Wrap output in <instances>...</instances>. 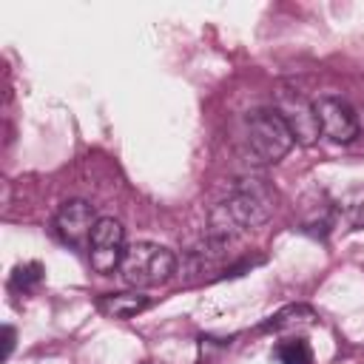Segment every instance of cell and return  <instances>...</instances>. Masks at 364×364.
<instances>
[{"instance_id":"obj_10","label":"cell","mask_w":364,"mask_h":364,"mask_svg":"<svg viewBox=\"0 0 364 364\" xmlns=\"http://www.w3.org/2000/svg\"><path fill=\"white\" fill-rule=\"evenodd\" d=\"M43 276H46V270H43L40 262H23V264H17L11 270L9 287L14 293H31V290H37L43 284Z\"/></svg>"},{"instance_id":"obj_7","label":"cell","mask_w":364,"mask_h":364,"mask_svg":"<svg viewBox=\"0 0 364 364\" xmlns=\"http://www.w3.org/2000/svg\"><path fill=\"white\" fill-rule=\"evenodd\" d=\"M97 225L94 208L85 199H68L60 205L57 216H54V230L65 245H85L91 239V230Z\"/></svg>"},{"instance_id":"obj_3","label":"cell","mask_w":364,"mask_h":364,"mask_svg":"<svg viewBox=\"0 0 364 364\" xmlns=\"http://www.w3.org/2000/svg\"><path fill=\"white\" fill-rule=\"evenodd\" d=\"M176 273V256L173 250L156 245V242H134L125 250V259L119 264V276L128 287H156L165 284Z\"/></svg>"},{"instance_id":"obj_2","label":"cell","mask_w":364,"mask_h":364,"mask_svg":"<svg viewBox=\"0 0 364 364\" xmlns=\"http://www.w3.org/2000/svg\"><path fill=\"white\" fill-rule=\"evenodd\" d=\"M245 139H247V154L253 156V162L262 165L284 159L296 142L290 128L273 108H256L245 117Z\"/></svg>"},{"instance_id":"obj_6","label":"cell","mask_w":364,"mask_h":364,"mask_svg":"<svg viewBox=\"0 0 364 364\" xmlns=\"http://www.w3.org/2000/svg\"><path fill=\"white\" fill-rule=\"evenodd\" d=\"M316 108V119L321 128V136H327L330 142H353L358 136V119L355 111L341 100V97H318L313 102Z\"/></svg>"},{"instance_id":"obj_13","label":"cell","mask_w":364,"mask_h":364,"mask_svg":"<svg viewBox=\"0 0 364 364\" xmlns=\"http://www.w3.org/2000/svg\"><path fill=\"white\" fill-rule=\"evenodd\" d=\"M14 336H17L14 327L6 324V327H3V361H6V358L11 355V350H14Z\"/></svg>"},{"instance_id":"obj_12","label":"cell","mask_w":364,"mask_h":364,"mask_svg":"<svg viewBox=\"0 0 364 364\" xmlns=\"http://www.w3.org/2000/svg\"><path fill=\"white\" fill-rule=\"evenodd\" d=\"M347 213H350V222L355 225V228H361L364 225V188L347 202Z\"/></svg>"},{"instance_id":"obj_5","label":"cell","mask_w":364,"mask_h":364,"mask_svg":"<svg viewBox=\"0 0 364 364\" xmlns=\"http://www.w3.org/2000/svg\"><path fill=\"white\" fill-rule=\"evenodd\" d=\"M273 111L284 119V125L290 128V134H293L296 142L313 145L318 139L321 128H318V119H316V108L301 94H296V91H279L276 94V102H273Z\"/></svg>"},{"instance_id":"obj_1","label":"cell","mask_w":364,"mask_h":364,"mask_svg":"<svg viewBox=\"0 0 364 364\" xmlns=\"http://www.w3.org/2000/svg\"><path fill=\"white\" fill-rule=\"evenodd\" d=\"M276 210V193L264 179H242L236 191L208 213V230L219 245H228L239 233L264 225Z\"/></svg>"},{"instance_id":"obj_14","label":"cell","mask_w":364,"mask_h":364,"mask_svg":"<svg viewBox=\"0 0 364 364\" xmlns=\"http://www.w3.org/2000/svg\"><path fill=\"white\" fill-rule=\"evenodd\" d=\"M142 364H156V361H142Z\"/></svg>"},{"instance_id":"obj_11","label":"cell","mask_w":364,"mask_h":364,"mask_svg":"<svg viewBox=\"0 0 364 364\" xmlns=\"http://www.w3.org/2000/svg\"><path fill=\"white\" fill-rule=\"evenodd\" d=\"M279 364H313V347L304 338H287L276 347Z\"/></svg>"},{"instance_id":"obj_4","label":"cell","mask_w":364,"mask_h":364,"mask_svg":"<svg viewBox=\"0 0 364 364\" xmlns=\"http://www.w3.org/2000/svg\"><path fill=\"white\" fill-rule=\"evenodd\" d=\"M125 228L111 219V216H102L97 219L94 230H91V239H88V262L97 273L108 276L114 270H119L122 259H125Z\"/></svg>"},{"instance_id":"obj_9","label":"cell","mask_w":364,"mask_h":364,"mask_svg":"<svg viewBox=\"0 0 364 364\" xmlns=\"http://www.w3.org/2000/svg\"><path fill=\"white\" fill-rule=\"evenodd\" d=\"M316 310L307 304H287L279 313H273L267 321L259 324L262 333H284V330H296V327H310L316 321Z\"/></svg>"},{"instance_id":"obj_8","label":"cell","mask_w":364,"mask_h":364,"mask_svg":"<svg viewBox=\"0 0 364 364\" xmlns=\"http://www.w3.org/2000/svg\"><path fill=\"white\" fill-rule=\"evenodd\" d=\"M111 318H134L142 310L151 307V299L142 290H125V293H105L97 304Z\"/></svg>"}]
</instances>
